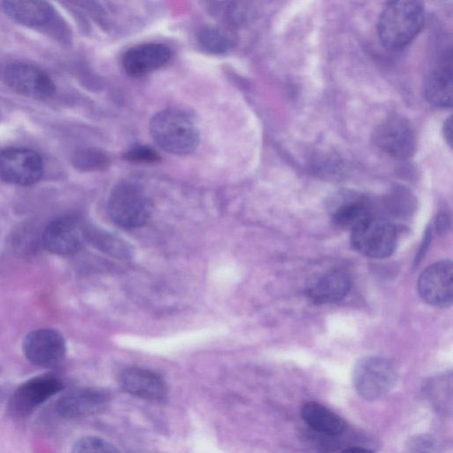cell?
<instances>
[{
	"mask_svg": "<svg viewBox=\"0 0 453 453\" xmlns=\"http://www.w3.org/2000/svg\"><path fill=\"white\" fill-rule=\"evenodd\" d=\"M121 388L134 396L158 401L166 395V385L163 378L153 371L141 367L124 369L119 377Z\"/></svg>",
	"mask_w": 453,
	"mask_h": 453,
	"instance_id": "15",
	"label": "cell"
},
{
	"mask_svg": "<svg viewBox=\"0 0 453 453\" xmlns=\"http://www.w3.org/2000/svg\"><path fill=\"white\" fill-rule=\"evenodd\" d=\"M107 211L111 221L124 229L140 228L147 223L151 213V203L139 185L123 181L111 191Z\"/></svg>",
	"mask_w": 453,
	"mask_h": 453,
	"instance_id": "3",
	"label": "cell"
},
{
	"mask_svg": "<svg viewBox=\"0 0 453 453\" xmlns=\"http://www.w3.org/2000/svg\"><path fill=\"white\" fill-rule=\"evenodd\" d=\"M171 55L170 48L163 43H142L132 47L124 54L122 65L128 75L141 77L165 65Z\"/></svg>",
	"mask_w": 453,
	"mask_h": 453,
	"instance_id": "14",
	"label": "cell"
},
{
	"mask_svg": "<svg viewBox=\"0 0 453 453\" xmlns=\"http://www.w3.org/2000/svg\"><path fill=\"white\" fill-rule=\"evenodd\" d=\"M109 162L108 156L96 149H86L74 156V164L77 168L86 171L104 168Z\"/></svg>",
	"mask_w": 453,
	"mask_h": 453,
	"instance_id": "24",
	"label": "cell"
},
{
	"mask_svg": "<svg viewBox=\"0 0 453 453\" xmlns=\"http://www.w3.org/2000/svg\"><path fill=\"white\" fill-rule=\"evenodd\" d=\"M350 288L349 275L341 269H332L315 276L306 287L308 298L316 304L342 300Z\"/></svg>",
	"mask_w": 453,
	"mask_h": 453,
	"instance_id": "16",
	"label": "cell"
},
{
	"mask_svg": "<svg viewBox=\"0 0 453 453\" xmlns=\"http://www.w3.org/2000/svg\"><path fill=\"white\" fill-rule=\"evenodd\" d=\"M342 453H373L369 449L360 448V447H351L345 449L342 451Z\"/></svg>",
	"mask_w": 453,
	"mask_h": 453,
	"instance_id": "27",
	"label": "cell"
},
{
	"mask_svg": "<svg viewBox=\"0 0 453 453\" xmlns=\"http://www.w3.org/2000/svg\"><path fill=\"white\" fill-rule=\"evenodd\" d=\"M201 47L210 52L222 53L231 47L229 36L220 28L208 27L202 29L198 35Z\"/></svg>",
	"mask_w": 453,
	"mask_h": 453,
	"instance_id": "22",
	"label": "cell"
},
{
	"mask_svg": "<svg viewBox=\"0 0 453 453\" xmlns=\"http://www.w3.org/2000/svg\"><path fill=\"white\" fill-rule=\"evenodd\" d=\"M22 349L31 364L43 368L58 365L66 352L63 335L52 328H39L29 332L23 340Z\"/></svg>",
	"mask_w": 453,
	"mask_h": 453,
	"instance_id": "9",
	"label": "cell"
},
{
	"mask_svg": "<svg viewBox=\"0 0 453 453\" xmlns=\"http://www.w3.org/2000/svg\"><path fill=\"white\" fill-rule=\"evenodd\" d=\"M443 136L445 138V141L449 143V147H451L452 143V122H451V117H449L443 125L442 127Z\"/></svg>",
	"mask_w": 453,
	"mask_h": 453,
	"instance_id": "26",
	"label": "cell"
},
{
	"mask_svg": "<svg viewBox=\"0 0 453 453\" xmlns=\"http://www.w3.org/2000/svg\"><path fill=\"white\" fill-rule=\"evenodd\" d=\"M4 80L12 90L35 99L49 98L56 90L54 82L44 71L27 63L7 65Z\"/></svg>",
	"mask_w": 453,
	"mask_h": 453,
	"instance_id": "12",
	"label": "cell"
},
{
	"mask_svg": "<svg viewBox=\"0 0 453 453\" xmlns=\"http://www.w3.org/2000/svg\"><path fill=\"white\" fill-rule=\"evenodd\" d=\"M350 242L365 257L385 258L396 248L397 231L388 220L369 216L351 229Z\"/></svg>",
	"mask_w": 453,
	"mask_h": 453,
	"instance_id": "4",
	"label": "cell"
},
{
	"mask_svg": "<svg viewBox=\"0 0 453 453\" xmlns=\"http://www.w3.org/2000/svg\"><path fill=\"white\" fill-rule=\"evenodd\" d=\"M5 13L13 20L32 27L47 24L53 16V9L44 1H5Z\"/></svg>",
	"mask_w": 453,
	"mask_h": 453,
	"instance_id": "17",
	"label": "cell"
},
{
	"mask_svg": "<svg viewBox=\"0 0 453 453\" xmlns=\"http://www.w3.org/2000/svg\"><path fill=\"white\" fill-rule=\"evenodd\" d=\"M152 139L163 150L175 155L194 151L199 143V131L193 119L184 111L165 109L150 121Z\"/></svg>",
	"mask_w": 453,
	"mask_h": 453,
	"instance_id": "2",
	"label": "cell"
},
{
	"mask_svg": "<svg viewBox=\"0 0 453 453\" xmlns=\"http://www.w3.org/2000/svg\"><path fill=\"white\" fill-rule=\"evenodd\" d=\"M41 156L27 148H7L0 151V178L9 183L28 186L42 175Z\"/></svg>",
	"mask_w": 453,
	"mask_h": 453,
	"instance_id": "7",
	"label": "cell"
},
{
	"mask_svg": "<svg viewBox=\"0 0 453 453\" xmlns=\"http://www.w3.org/2000/svg\"><path fill=\"white\" fill-rule=\"evenodd\" d=\"M396 380L397 370L394 363L380 356H368L359 359L352 372L356 391L367 400L384 395L395 386Z\"/></svg>",
	"mask_w": 453,
	"mask_h": 453,
	"instance_id": "5",
	"label": "cell"
},
{
	"mask_svg": "<svg viewBox=\"0 0 453 453\" xmlns=\"http://www.w3.org/2000/svg\"><path fill=\"white\" fill-rule=\"evenodd\" d=\"M425 19L423 4L418 1L387 3L378 19L377 30L381 43L389 50H400L419 34Z\"/></svg>",
	"mask_w": 453,
	"mask_h": 453,
	"instance_id": "1",
	"label": "cell"
},
{
	"mask_svg": "<svg viewBox=\"0 0 453 453\" xmlns=\"http://www.w3.org/2000/svg\"><path fill=\"white\" fill-rule=\"evenodd\" d=\"M88 229L80 219L65 215L52 219L42 234L43 247L56 255H72L83 247Z\"/></svg>",
	"mask_w": 453,
	"mask_h": 453,
	"instance_id": "6",
	"label": "cell"
},
{
	"mask_svg": "<svg viewBox=\"0 0 453 453\" xmlns=\"http://www.w3.org/2000/svg\"><path fill=\"white\" fill-rule=\"evenodd\" d=\"M301 415L311 428L323 434L338 435L345 428V423L340 416L315 402L304 403Z\"/></svg>",
	"mask_w": 453,
	"mask_h": 453,
	"instance_id": "19",
	"label": "cell"
},
{
	"mask_svg": "<svg viewBox=\"0 0 453 453\" xmlns=\"http://www.w3.org/2000/svg\"><path fill=\"white\" fill-rule=\"evenodd\" d=\"M88 239H91L98 249L115 258L127 260L133 256L129 243L111 234L88 230Z\"/></svg>",
	"mask_w": 453,
	"mask_h": 453,
	"instance_id": "21",
	"label": "cell"
},
{
	"mask_svg": "<svg viewBox=\"0 0 453 453\" xmlns=\"http://www.w3.org/2000/svg\"><path fill=\"white\" fill-rule=\"evenodd\" d=\"M125 157L135 163H155L159 160L157 152L150 146L136 145L130 148L125 154Z\"/></svg>",
	"mask_w": 453,
	"mask_h": 453,
	"instance_id": "25",
	"label": "cell"
},
{
	"mask_svg": "<svg viewBox=\"0 0 453 453\" xmlns=\"http://www.w3.org/2000/svg\"><path fill=\"white\" fill-rule=\"evenodd\" d=\"M63 388V381L52 374L28 379L19 386L12 396L10 411L15 416L26 417Z\"/></svg>",
	"mask_w": 453,
	"mask_h": 453,
	"instance_id": "8",
	"label": "cell"
},
{
	"mask_svg": "<svg viewBox=\"0 0 453 453\" xmlns=\"http://www.w3.org/2000/svg\"><path fill=\"white\" fill-rule=\"evenodd\" d=\"M426 99L433 105L447 108L452 105V68L450 65L435 67L424 83Z\"/></svg>",
	"mask_w": 453,
	"mask_h": 453,
	"instance_id": "18",
	"label": "cell"
},
{
	"mask_svg": "<svg viewBox=\"0 0 453 453\" xmlns=\"http://www.w3.org/2000/svg\"><path fill=\"white\" fill-rule=\"evenodd\" d=\"M71 453H120L108 441L96 436H85L77 440Z\"/></svg>",
	"mask_w": 453,
	"mask_h": 453,
	"instance_id": "23",
	"label": "cell"
},
{
	"mask_svg": "<svg viewBox=\"0 0 453 453\" xmlns=\"http://www.w3.org/2000/svg\"><path fill=\"white\" fill-rule=\"evenodd\" d=\"M418 292L426 303L434 307H448L453 300V264L450 260L438 261L426 267L418 280Z\"/></svg>",
	"mask_w": 453,
	"mask_h": 453,
	"instance_id": "11",
	"label": "cell"
},
{
	"mask_svg": "<svg viewBox=\"0 0 453 453\" xmlns=\"http://www.w3.org/2000/svg\"><path fill=\"white\" fill-rule=\"evenodd\" d=\"M372 137L377 147L399 159L412 156L416 148L415 133L408 120L400 116H390L382 120Z\"/></svg>",
	"mask_w": 453,
	"mask_h": 453,
	"instance_id": "10",
	"label": "cell"
},
{
	"mask_svg": "<svg viewBox=\"0 0 453 453\" xmlns=\"http://www.w3.org/2000/svg\"><path fill=\"white\" fill-rule=\"evenodd\" d=\"M109 396L107 392L97 388H74L58 399L56 409L63 418H81L102 410L107 404Z\"/></svg>",
	"mask_w": 453,
	"mask_h": 453,
	"instance_id": "13",
	"label": "cell"
},
{
	"mask_svg": "<svg viewBox=\"0 0 453 453\" xmlns=\"http://www.w3.org/2000/svg\"><path fill=\"white\" fill-rule=\"evenodd\" d=\"M371 216L367 204L358 198H347L331 209L333 222L340 227L350 230L363 219Z\"/></svg>",
	"mask_w": 453,
	"mask_h": 453,
	"instance_id": "20",
	"label": "cell"
}]
</instances>
